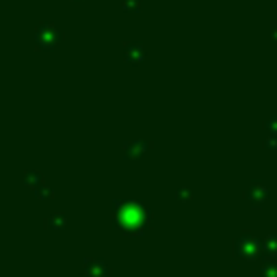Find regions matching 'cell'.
I'll return each instance as SVG.
<instances>
[{
  "label": "cell",
  "instance_id": "cell-2",
  "mask_svg": "<svg viewBox=\"0 0 277 277\" xmlns=\"http://www.w3.org/2000/svg\"><path fill=\"white\" fill-rule=\"evenodd\" d=\"M251 191H254V193H249V195H254V197H256V204H258V206H260L266 197H269V191H266L264 186H260V184H258V186H254Z\"/></svg>",
  "mask_w": 277,
  "mask_h": 277
},
{
  "label": "cell",
  "instance_id": "cell-1",
  "mask_svg": "<svg viewBox=\"0 0 277 277\" xmlns=\"http://www.w3.org/2000/svg\"><path fill=\"white\" fill-rule=\"evenodd\" d=\"M240 243H243V245H245V249H247V254H245L247 258H254V256L258 254V247H260V245H258V240H256L254 236H245V238L240 240Z\"/></svg>",
  "mask_w": 277,
  "mask_h": 277
},
{
  "label": "cell",
  "instance_id": "cell-4",
  "mask_svg": "<svg viewBox=\"0 0 277 277\" xmlns=\"http://www.w3.org/2000/svg\"><path fill=\"white\" fill-rule=\"evenodd\" d=\"M264 277H277V262H271V264L264 266Z\"/></svg>",
  "mask_w": 277,
  "mask_h": 277
},
{
  "label": "cell",
  "instance_id": "cell-3",
  "mask_svg": "<svg viewBox=\"0 0 277 277\" xmlns=\"http://www.w3.org/2000/svg\"><path fill=\"white\" fill-rule=\"evenodd\" d=\"M264 249L269 251V254L277 256V234H271L269 238H266V243H264Z\"/></svg>",
  "mask_w": 277,
  "mask_h": 277
}]
</instances>
